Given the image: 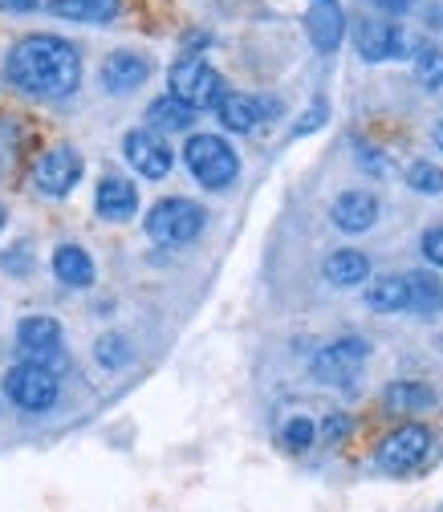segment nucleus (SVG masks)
<instances>
[{
  "mask_svg": "<svg viewBox=\"0 0 443 512\" xmlns=\"http://www.w3.org/2000/svg\"><path fill=\"white\" fill-rule=\"evenodd\" d=\"M5 78L29 98H70L82 86V53L53 33H29L9 49Z\"/></svg>",
  "mask_w": 443,
  "mask_h": 512,
  "instance_id": "f257e3e1",
  "label": "nucleus"
},
{
  "mask_svg": "<svg viewBox=\"0 0 443 512\" xmlns=\"http://www.w3.org/2000/svg\"><path fill=\"white\" fill-rule=\"evenodd\" d=\"M183 163L196 175V183L208 187V191H224L240 175V155L220 135H192L183 147Z\"/></svg>",
  "mask_w": 443,
  "mask_h": 512,
  "instance_id": "f03ea898",
  "label": "nucleus"
},
{
  "mask_svg": "<svg viewBox=\"0 0 443 512\" xmlns=\"http://www.w3.org/2000/svg\"><path fill=\"white\" fill-rule=\"evenodd\" d=\"M167 82H171V94L179 98V102H187L192 110H216L232 90L224 86V78H220V70H212L204 57H196V53H187V57H179L175 66H171V74H167Z\"/></svg>",
  "mask_w": 443,
  "mask_h": 512,
  "instance_id": "7ed1b4c3",
  "label": "nucleus"
},
{
  "mask_svg": "<svg viewBox=\"0 0 443 512\" xmlns=\"http://www.w3.org/2000/svg\"><path fill=\"white\" fill-rule=\"evenodd\" d=\"M147 236L155 240V244H167V248H175V244H192L200 232H204V224H208V212L196 204V200H183V196H167V200H159L151 212H147Z\"/></svg>",
  "mask_w": 443,
  "mask_h": 512,
  "instance_id": "20e7f679",
  "label": "nucleus"
},
{
  "mask_svg": "<svg viewBox=\"0 0 443 512\" xmlns=\"http://www.w3.org/2000/svg\"><path fill=\"white\" fill-rule=\"evenodd\" d=\"M427 452H431V431L423 423H403L378 443L374 464H378V472H387V476H407L427 460Z\"/></svg>",
  "mask_w": 443,
  "mask_h": 512,
  "instance_id": "39448f33",
  "label": "nucleus"
},
{
  "mask_svg": "<svg viewBox=\"0 0 443 512\" xmlns=\"http://www.w3.org/2000/svg\"><path fill=\"white\" fill-rule=\"evenodd\" d=\"M82 175H86V159L74 147H53V151H45L37 159L33 187L49 200H66V196H74V187L82 183Z\"/></svg>",
  "mask_w": 443,
  "mask_h": 512,
  "instance_id": "423d86ee",
  "label": "nucleus"
},
{
  "mask_svg": "<svg viewBox=\"0 0 443 512\" xmlns=\"http://www.w3.org/2000/svg\"><path fill=\"white\" fill-rule=\"evenodd\" d=\"M370 358V342L362 338H338L330 346H322L318 354H313L309 370L318 382H326V387H346V382H354V374L366 366Z\"/></svg>",
  "mask_w": 443,
  "mask_h": 512,
  "instance_id": "0eeeda50",
  "label": "nucleus"
},
{
  "mask_svg": "<svg viewBox=\"0 0 443 512\" xmlns=\"http://www.w3.org/2000/svg\"><path fill=\"white\" fill-rule=\"evenodd\" d=\"M5 395L21 407V411H49L57 403V374L49 366L37 362H21L5 374Z\"/></svg>",
  "mask_w": 443,
  "mask_h": 512,
  "instance_id": "6e6552de",
  "label": "nucleus"
},
{
  "mask_svg": "<svg viewBox=\"0 0 443 512\" xmlns=\"http://www.w3.org/2000/svg\"><path fill=\"white\" fill-rule=\"evenodd\" d=\"M122 155L143 179H163L175 167V151L167 147V139L151 126H139V131H126L122 139Z\"/></svg>",
  "mask_w": 443,
  "mask_h": 512,
  "instance_id": "1a4fd4ad",
  "label": "nucleus"
},
{
  "mask_svg": "<svg viewBox=\"0 0 443 512\" xmlns=\"http://www.w3.org/2000/svg\"><path fill=\"white\" fill-rule=\"evenodd\" d=\"M407 33L403 25L395 21H378V17H366L354 25V49L362 61H395L407 53Z\"/></svg>",
  "mask_w": 443,
  "mask_h": 512,
  "instance_id": "9d476101",
  "label": "nucleus"
},
{
  "mask_svg": "<svg viewBox=\"0 0 443 512\" xmlns=\"http://www.w3.org/2000/svg\"><path fill=\"white\" fill-rule=\"evenodd\" d=\"M17 346L25 354V362H37V366H49L61 350V322L49 313H29L21 317L17 326Z\"/></svg>",
  "mask_w": 443,
  "mask_h": 512,
  "instance_id": "9b49d317",
  "label": "nucleus"
},
{
  "mask_svg": "<svg viewBox=\"0 0 443 512\" xmlns=\"http://www.w3.org/2000/svg\"><path fill=\"white\" fill-rule=\"evenodd\" d=\"M147 78H151V57H143L135 49H114L102 61V86L110 94H135Z\"/></svg>",
  "mask_w": 443,
  "mask_h": 512,
  "instance_id": "f8f14e48",
  "label": "nucleus"
},
{
  "mask_svg": "<svg viewBox=\"0 0 443 512\" xmlns=\"http://www.w3.org/2000/svg\"><path fill=\"white\" fill-rule=\"evenodd\" d=\"M94 208H98V216L110 220V224L131 220V216L139 212V187H135L131 179H122V175H106V179H98Z\"/></svg>",
  "mask_w": 443,
  "mask_h": 512,
  "instance_id": "ddd939ff",
  "label": "nucleus"
},
{
  "mask_svg": "<svg viewBox=\"0 0 443 512\" xmlns=\"http://www.w3.org/2000/svg\"><path fill=\"white\" fill-rule=\"evenodd\" d=\"M305 33H309L313 49L334 53L346 37V13H342L338 0H313V9L305 13Z\"/></svg>",
  "mask_w": 443,
  "mask_h": 512,
  "instance_id": "4468645a",
  "label": "nucleus"
},
{
  "mask_svg": "<svg viewBox=\"0 0 443 512\" xmlns=\"http://www.w3.org/2000/svg\"><path fill=\"white\" fill-rule=\"evenodd\" d=\"M330 220L342 228V232H370L374 220H378V196L374 191H342L330 208Z\"/></svg>",
  "mask_w": 443,
  "mask_h": 512,
  "instance_id": "2eb2a0df",
  "label": "nucleus"
},
{
  "mask_svg": "<svg viewBox=\"0 0 443 512\" xmlns=\"http://www.w3.org/2000/svg\"><path fill=\"white\" fill-rule=\"evenodd\" d=\"M326 281L338 285V289H354V285H366L370 281V256L358 252V248H338L326 256V265H322Z\"/></svg>",
  "mask_w": 443,
  "mask_h": 512,
  "instance_id": "dca6fc26",
  "label": "nucleus"
},
{
  "mask_svg": "<svg viewBox=\"0 0 443 512\" xmlns=\"http://www.w3.org/2000/svg\"><path fill=\"white\" fill-rule=\"evenodd\" d=\"M53 277L70 289H86L94 285V261L82 244H57L53 252Z\"/></svg>",
  "mask_w": 443,
  "mask_h": 512,
  "instance_id": "f3484780",
  "label": "nucleus"
},
{
  "mask_svg": "<svg viewBox=\"0 0 443 512\" xmlns=\"http://www.w3.org/2000/svg\"><path fill=\"white\" fill-rule=\"evenodd\" d=\"M49 13L74 25H106L122 13V0H49Z\"/></svg>",
  "mask_w": 443,
  "mask_h": 512,
  "instance_id": "a211bd4d",
  "label": "nucleus"
},
{
  "mask_svg": "<svg viewBox=\"0 0 443 512\" xmlns=\"http://www.w3.org/2000/svg\"><path fill=\"white\" fill-rule=\"evenodd\" d=\"M366 305L374 313H403V309H411V285H407V277H395V273L374 277L366 285Z\"/></svg>",
  "mask_w": 443,
  "mask_h": 512,
  "instance_id": "6ab92c4d",
  "label": "nucleus"
},
{
  "mask_svg": "<svg viewBox=\"0 0 443 512\" xmlns=\"http://www.w3.org/2000/svg\"><path fill=\"white\" fill-rule=\"evenodd\" d=\"M261 102L257 98H248V94H228L220 106H216V118L224 131L232 135H248V131H257V122H261Z\"/></svg>",
  "mask_w": 443,
  "mask_h": 512,
  "instance_id": "aec40b11",
  "label": "nucleus"
},
{
  "mask_svg": "<svg viewBox=\"0 0 443 512\" xmlns=\"http://www.w3.org/2000/svg\"><path fill=\"white\" fill-rule=\"evenodd\" d=\"M383 403H387V411H395V415H415V411H427V407L435 403V391L427 387V382L403 378V382H391V387L383 391Z\"/></svg>",
  "mask_w": 443,
  "mask_h": 512,
  "instance_id": "412c9836",
  "label": "nucleus"
},
{
  "mask_svg": "<svg viewBox=\"0 0 443 512\" xmlns=\"http://www.w3.org/2000/svg\"><path fill=\"white\" fill-rule=\"evenodd\" d=\"M196 122V110L187 106V102H179L175 94H163V98H155L151 106H147V126L151 131H187V126Z\"/></svg>",
  "mask_w": 443,
  "mask_h": 512,
  "instance_id": "4be33fe9",
  "label": "nucleus"
},
{
  "mask_svg": "<svg viewBox=\"0 0 443 512\" xmlns=\"http://www.w3.org/2000/svg\"><path fill=\"white\" fill-rule=\"evenodd\" d=\"M94 358H98L102 370H122V366H131V358H135L131 338H126V334H102V338L94 342Z\"/></svg>",
  "mask_w": 443,
  "mask_h": 512,
  "instance_id": "5701e85b",
  "label": "nucleus"
},
{
  "mask_svg": "<svg viewBox=\"0 0 443 512\" xmlns=\"http://www.w3.org/2000/svg\"><path fill=\"white\" fill-rule=\"evenodd\" d=\"M407 285H411V309L415 313H431L443 305V289L431 273H407Z\"/></svg>",
  "mask_w": 443,
  "mask_h": 512,
  "instance_id": "b1692460",
  "label": "nucleus"
},
{
  "mask_svg": "<svg viewBox=\"0 0 443 512\" xmlns=\"http://www.w3.org/2000/svg\"><path fill=\"white\" fill-rule=\"evenodd\" d=\"M407 187L419 191V196H443V167L439 163H427V159L411 163L407 167Z\"/></svg>",
  "mask_w": 443,
  "mask_h": 512,
  "instance_id": "393cba45",
  "label": "nucleus"
},
{
  "mask_svg": "<svg viewBox=\"0 0 443 512\" xmlns=\"http://www.w3.org/2000/svg\"><path fill=\"white\" fill-rule=\"evenodd\" d=\"M415 78L427 90H443V49H419L415 57Z\"/></svg>",
  "mask_w": 443,
  "mask_h": 512,
  "instance_id": "a878e982",
  "label": "nucleus"
},
{
  "mask_svg": "<svg viewBox=\"0 0 443 512\" xmlns=\"http://www.w3.org/2000/svg\"><path fill=\"white\" fill-rule=\"evenodd\" d=\"M318 439V427H313L305 415H293V419H285V427H281V443L289 447V452H305V447Z\"/></svg>",
  "mask_w": 443,
  "mask_h": 512,
  "instance_id": "bb28decb",
  "label": "nucleus"
},
{
  "mask_svg": "<svg viewBox=\"0 0 443 512\" xmlns=\"http://www.w3.org/2000/svg\"><path fill=\"white\" fill-rule=\"evenodd\" d=\"M17 151H21V126H17V118L0 114V171L17 159Z\"/></svg>",
  "mask_w": 443,
  "mask_h": 512,
  "instance_id": "cd10ccee",
  "label": "nucleus"
},
{
  "mask_svg": "<svg viewBox=\"0 0 443 512\" xmlns=\"http://www.w3.org/2000/svg\"><path fill=\"white\" fill-rule=\"evenodd\" d=\"M326 118H330V106L318 98V102L309 106V114H301V122L293 126V139H301V135H313V131H318V126H322Z\"/></svg>",
  "mask_w": 443,
  "mask_h": 512,
  "instance_id": "c85d7f7f",
  "label": "nucleus"
},
{
  "mask_svg": "<svg viewBox=\"0 0 443 512\" xmlns=\"http://www.w3.org/2000/svg\"><path fill=\"white\" fill-rule=\"evenodd\" d=\"M350 415H342V411H334V415H326V423H322V439L334 447V443H342L346 435H350Z\"/></svg>",
  "mask_w": 443,
  "mask_h": 512,
  "instance_id": "c756f323",
  "label": "nucleus"
},
{
  "mask_svg": "<svg viewBox=\"0 0 443 512\" xmlns=\"http://www.w3.org/2000/svg\"><path fill=\"white\" fill-rule=\"evenodd\" d=\"M0 269H5V273H29V244L21 240V244H13L5 256H0Z\"/></svg>",
  "mask_w": 443,
  "mask_h": 512,
  "instance_id": "7c9ffc66",
  "label": "nucleus"
},
{
  "mask_svg": "<svg viewBox=\"0 0 443 512\" xmlns=\"http://www.w3.org/2000/svg\"><path fill=\"white\" fill-rule=\"evenodd\" d=\"M423 256L435 269H443V228H427L423 232Z\"/></svg>",
  "mask_w": 443,
  "mask_h": 512,
  "instance_id": "2f4dec72",
  "label": "nucleus"
},
{
  "mask_svg": "<svg viewBox=\"0 0 443 512\" xmlns=\"http://www.w3.org/2000/svg\"><path fill=\"white\" fill-rule=\"evenodd\" d=\"M0 9L5 13H33V9H41V0H0Z\"/></svg>",
  "mask_w": 443,
  "mask_h": 512,
  "instance_id": "473e14b6",
  "label": "nucleus"
},
{
  "mask_svg": "<svg viewBox=\"0 0 443 512\" xmlns=\"http://www.w3.org/2000/svg\"><path fill=\"white\" fill-rule=\"evenodd\" d=\"M370 5H374V9H383V13H407L415 0H370Z\"/></svg>",
  "mask_w": 443,
  "mask_h": 512,
  "instance_id": "72a5a7b5",
  "label": "nucleus"
},
{
  "mask_svg": "<svg viewBox=\"0 0 443 512\" xmlns=\"http://www.w3.org/2000/svg\"><path fill=\"white\" fill-rule=\"evenodd\" d=\"M5 220H9V216H5V208H0V232H5Z\"/></svg>",
  "mask_w": 443,
  "mask_h": 512,
  "instance_id": "f704fd0d",
  "label": "nucleus"
}]
</instances>
